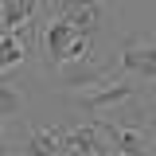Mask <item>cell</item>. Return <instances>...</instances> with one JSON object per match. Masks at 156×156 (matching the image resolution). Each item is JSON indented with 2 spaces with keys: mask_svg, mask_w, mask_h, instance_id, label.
<instances>
[{
  "mask_svg": "<svg viewBox=\"0 0 156 156\" xmlns=\"http://www.w3.org/2000/svg\"><path fill=\"white\" fill-rule=\"evenodd\" d=\"M55 16L66 20L90 43L98 35H105V31H113V8L105 0H55Z\"/></svg>",
  "mask_w": 156,
  "mask_h": 156,
  "instance_id": "6da1fadb",
  "label": "cell"
},
{
  "mask_svg": "<svg viewBox=\"0 0 156 156\" xmlns=\"http://www.w3.org/2000/svg\"><path fill=\"white\" fill-rule=\"evenodd\" d=\"M140 78V82H156V43H140V39L125 35L121 39V55L113 66V82L121 78Z\"/></svg>",
  "mask_w": 156,
  "mask_h": 156,
  "instance_id": "7a4b0ae2",
  "label": "cell"
},
{
  "mask_svg": "<svg viewBox=\"0 0 156 156\" xmlns=\"http://www.w3.org/2000/svg\"><path fill=\"white\" fill-rule=\"evenodd\" d=\"M113 82V66H98V62H62L55 66V90H66V94H78L86 86H109Z\"/></svg>",
  "mask_w": 156,
  "mask_h": 156,
  "instance_id": "3957f363",
  "label": "cell"
},
{
  "mask_svg": "<svg viewBox=\"0 0 156 156\" xmlns=\"http://www.w3.org/2000/svg\"><path fill=\"white\" fill-rule=\"evenodd\" d=\"M58 140H62V152H70V156H117V144L98 125L66 129V133H58Z\"/></svg>",
  "mask_w": 156,
  "mask_h": 156,
  "instance_id": "277c9868",
  "label": "cell"
},
{
  "mask_svg": "<svg viewBox=\"0 0 156 156\" xmlns=\"http://www.w3.org/2000/svg\"><path fill=\"white\" fill-rule=\"evenodd\" d=\"M140 94V86L129 82V78H121V82H109V86H101L94 94H78L74 98V109H90V113H105V109H117V105H125L129 98Z\"/></svg>",
  "mask_w": 156,
  "mask_h": 156,
  "instance_id": "5b68a950",
  "label": "cell"
},
{
  "mask_svg": "<svg viewBox=\"0 0 156 156\" xmlns=\"http://www.w3.org/2000/svg\"><path fill=\"white\" fill-rule=\"evenodd\" d=\"M74 39H78V31L66 23V20L51 16V23L43 27V58L51 62V70L66 62V51H70V43H74Z\"/></svg>",
  "mask_w": 156,
  "mask_h": 156,
  "instance_id": "8992f818",
  "label": "cell"
},
{
  "mask_svg": "<svg viewBox=\"0 0 156 156\" xmlns=\"http://www.w3.org/2000/svg\"><path fill=\"white\" fill-rule=\"evenodd\" d=\"M98 129L117 144V156H148V133L144 129H121L117 121H98Z\"/></svg>",
  "mask_w": 156,
  "mask_h": 156,
  "instance_id": "52a82bcc",
  "label": "cell"
},
{
  "mask_svg": "<svg viewBox=\"0 0 156 156\" xmlns=\"http://www.w3.org/2000/svg\"><path fill=\"white\" fill-rule=\"evenodd\" d=\"M39 4H43V0H4V12H0L4 35H16L23 23H31V16H35Z\"/></svg>",
  "mask_w": 156,
  "mask_h": 156,
  "instance_id": "ba28073f",
  "label": "cell"
},
{
  "mask_svg": "<svg viewBox=\"0 0 156 156\" xmlns=\"http://www.w3.org/2000/svg\"><path fill=\"white\" fill-rule=\"evenodd\" d=\"M23 109H27V94L4 78V86H0V117H4V125H12L16 117H23Z\"/></svg>",
  "mask_w": 156,
  "mask_h": 156,
  "instance_id": "9c48e42d",
  "label": "cell"
},
{
  "mask_svg": "<svg viewBox=\"0 0 156 156\" xmlns=\"http://www.w3.org/2000/svg\"><path fill=\"white\" fill-rule=\"evenodd\" d=\"M23 152H27V156H58V152H62V140H58V133L31 129L27 140H23Z\"/></svg>",
  "mask_w": 156,
  "mask_h": 156,
  "instance_id": "30bf717a",
  "label": "cell"
},
{
  "mask_svg": "<svg viewBox=\"0 0 156 156\" xmlns=\"http://www.w3.org/2000/svg\"><path fill=\"white\" fill-rule=\"evenodd\" d=\"M23 62V39L20 35H4L0 43V66H4V74H12V66Z\"/></svg>",
  "mask_w": 156,
  "mask_h": 156,
  "instance_id": "8fae6325",
  "label": "cell"
}]
</instances>
